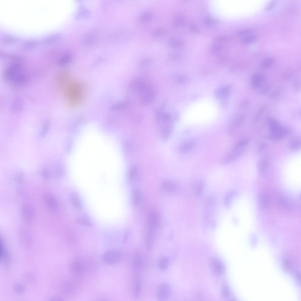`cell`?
<instances>
[{
	"instance_id": "1",
	"label": "cell",
	"mask_w": 301,
	"mask_h": 301,
	"mask_svg": "<svg viewBox=\"0 0 301 301\" xmlns=\"http://www.w3.org/2000/svg\"><path fill=\"white\" fill-rule=\"evenodd\" d=\"M60 87L70 106H76L82 101L84 96L85 87L82 83L75 81L73 77L66 81Z\"/></svg>"
},
{
	"instance_id": "2",
	"label": "cell",
	"mask_w": 301,
	"mask_h": 301,
	"mask_svg": "<svg viewBox=\"0 0 301 301\" xmlns=\"http://www.w3.org/2000/svg\"><path fill=\"white\" fill-rule=\"evenodd\" d=\"M160 223V217L155 211H151L148 213L147 220V230L146 242L147 248H151L153 243L155 233L158 228Z\"/></svg>"
},
{
	"instance_id": "3",
	"label": "cell",
	"mask_w": 301,
	"mask_h": 301,
	"mask_svg": "<svg viewBox=\"0 0 301 301\" xmlns=\"http://www.w3.org/2000/svg\"><path fill=\"white\" fill-rule=\"evenodd\" d=\"M268 122L270 132V137L271 139L274 141L281 140L288 133L287 129L275 119L269 118Z\"/></svg>"
},
{
	"instance_id": "4",
	"label": "cell",
	"mask_w": 301,
	"mask_h": 301,
	"mask_svg": "<svg viewBox=\"0 0 301 301\" xmlns=\"http://www.w3.org/2000/svg\"><path fill=\"white\" fill-rule=\"evenodd\" d=\"M136 93L139 102L143 105H148L153 101L155 97V91L151 86L148 83Z\"/></svg>"
},
{
	"instance_id": "5",
	"label": "cell",
	"mask_w": 301,
	"mask_h": 301,
	"mask_svg": "<svg viewBox=\"0 0 301 301\" xmlns=\"http://www.w3.org/2000/svg\"><path fill=\"white\" fill-rule=\"evenodd\" d=\"M122 257L121 252L118 250L111 249L104 253L103 259L104 262L109 265H113L119 262Z\"/></svg>"
},
{
	"instance_id": "6",
	"label": "cell",
	"mask_w": 301,
	"mask_h": 301,
	"mask_svg": "<svg viewBox=\"0 0 301 301\" xmlns=\"http://www.w3.org/2000/svg\"><path fill=\"white\" fill-rule=\"evenodd\" d=\"M70 270L72 274L76 277H80L83 275L87 270L85 262L81 260H76L70 265Z\"/></svg>"
},
{
	"instance_id": "7",
	"label": "cell",
	"mask_w": 301,
	"mask_h": 301,
	"mask_svg": "<svg viewBox=\"0 0 301 301\" xmlns=\"http://www.w3.org/2000/svg\"><path fill=\"white\" fill-rule=\"evenodd\" d=\"M171 292L170 286L167 283H163L158 286L156 294L157 297L160 300L165 301L169 298Z\"/></svg>"
},
{
	"instance_id": "8",
	"label": "cell",
	"mask_w": 301,
	"mask_h": 301,
	"mask_svg": "<svg viewBox=\"0 0 301 301\" xmlns=\"http://www.w3.org/2000/svg\"><path fill=\"white\" fill-rule=\"evenodd\" d=\"M242 148H233V150L227 154L223 158L221 161L222 164H228L232 162L243 153Z\"/></svg>"
},
{
	"instance_id": "9",
	"label": "cell",
	"mask_w": 301,
	"mask_h": 301,
	"mask_svg": "<svg viewBox=\"0 0 301 301\" xmlns=\"http://www.w3.org/2000/svg\"><path fill=\"white\" fill-rule=\"evenodd\" d=\"M21 215L23 219L27 222L32 221L34 216V212L32 207L29 204H25L21 208Z\"/></svg>"
},
{
	"instance_id": "10",
	"label": "cell",
	"mask_w": 301,
	"mask_h": 301,
	"mask_svg": "<svg viewBox=\"0 0 301 301\" xmlns=\"http://www.w3.org/2000/svg\"><path fill=\"white\" fill-rule=\"evenodd\" d=\"M44 200L45 204L49 210L52 211L57 210L58 207V203L52 194L48 193L44 194Z\"/></svg>"
},
{
	"instance_id": "11",
	"label": "cell",
	"mask_w": 301,
	"mask_h": 301,
	"mask_svg": "<svg viewBox=\"0 0 301 301\" xmlns=\"http://www.w3.org/2000/svg\"><path fill=\"white\" fill-rule=\"evenodd\" d=\"M196 141L194 139L187 140L182 143L179 147L180 152L185 153L191 150L195 146Z\"/></svg>"
},
{
	"instance_id": "12",
	"label": "cell",
	"mask_w": 301,
	"mask_h": 301,
	"mask_svg": "<svg viewBox=\"0 0 301 301\" xmlns=\"http://www.w3.org/2000/svg\"><path fill=\"white\" fill-rule=\"evenodd\" d=\"M76 223L80 225L87 227H92L93 224L90 217L87 215H81L76 218Z\"/></svg>"
},
{
	"instance_id": "13",
	"label": "cell",
	"mask_w": 301,
	"mask_h": 301,
	"mask_svg": "<svg viewBox=\"0 0 301 301\" xmlns=\"http://www.w3.org/2000/svg\"><path fill=\"white\" fill-rule=\"evenodd\" d=\"M141 290V282L140 273H136L133 286V295L135 298H138L140 296Z\"/></svg>"
},
{
	"instance_id": "14",
	"label": "cell",
	"mask_w": 301,
	"mask_h": 301,
	"mask_svg": "<svg viewBox=\"0 0 301 301\" xmlns=\"http://www.w3.org/2000/svg\"><path fill=\"white\" fill-rule=\"evenodd\" d=\"M134 268L136 272L140 273L143 266V258L140 253L135 255L133 260Z\"/></svg>"
},
{
	"instance_id": "15",
	"label": "cell",
	"mask_w": 301,
	"mask_h": 301,
	"mask_svg": "<svg viewBox=\"0 0 301 301\" xmlns=\"http://www.w3.org/2000/svg\"><path fill=\"white\" fill-rule=\"evenodd\" d=\"M70 200L71 205L74 208L78 210L81 209L82 206L80 198L76 193L73 192L71 194Z\"/></svg>"
},
{
	"instance_id": "16",
	"label": "cell",
	"mask_w": 301,
	"mask_h": 301,
	"mask_svg": "<svg viewBox=\"0 0 301 301\" xmlns=\"http://www.w3.org/2000/svg\"><path fill=\"white\" fill-rule=\"evenodd\" d=\"M161 187L164 191L170 193L175 192L179 189V187L176 184L169 181L163 183L161 184Z\"/></svg>"
},
{
	"instance_id": "17",
	"label": "cell",
	"mask_w": 301,
	"mask_h": 301,
	"mask_svg": "<svg viewBox=\"0 0 301 301\" xmlns=\"http://www.w3.org/2000/svg\"><path fill=\"white\" fill-rule=\"evenodd\" d=\"M211 265L213 270L217 273L221 274L224 272V265L219 260L216 259H213L211 262Z\"/></svg>"
},
{
	"instance_id": "18",
	"label": "cell",
	"mask_w": 301,
	"mask_h": 301,
	"mask_svg": "<svg viewBox=\"0 0 301 301\" xmlns=\"http://www.w3.org/2000/svg\"><path fill=\"white\" fill-rule=\"evenodd\" d=\"M183 41L174 36L170 37L168 41V45L170 47L174 48H180L184 45Z\"/></svg>"
},
{
	"instance_id": "19",
	"label": "cell",
	"mask_w": 301,
	"mask_h": 301,
	"mask_svg": "<svg viewBox=\"0 0 301 301\" xmlns=\"http://www.w3.org/2000/svg\"><path fill=\"white\" fill-rule=\"evenodd\" d=\"M263 76L261 74L257 73L254 75L251 79L253 87L256 88L260 86L263 83Z\"/></svg>"
},
{
	"instance_id": "20",
	"label": "cell",
	"mask_w": 301,
	"mask_h": 301,
	"mask_svg": "<svg viewBox=\"0 0 301 301\" xmlns=\"http://www.w3.org/2000/svg\"><path fill=\"white\" fill-rule=\"evenodd\" d=\"M173 22V24L175 26H182L186 24V19L183 15L181 14H178L174 17Z\"/></svg>"
},
{
	"instance_id": "21",
	"label": "cell",
	"mask_w": 301,
	"mask_h": 301,
	"mask_svg": "<svg viewBox=\"0 0 301 301\" xmlns=\"http://www.w3.org/2000/svg\"><path fill=\"white\" fill-rule=\"evenodd\" d=\"M231 87L227 86L223 87L218 89L215 92V95L218 97L221 98L228 97L230 90Z\"/></svg>"
},
{
	"instance_id": "22",
	"label": "cell",
	"mask_w": 301,
	"mask_h": 301,
	"mask_svg": "<svg viewBox=\"0 0 301 301\" xmlns=\"http://www.w3.org/2000/svg\"><path fill=\"white\" fill-rule=\"evenodd\" d=\"M193 188L195 194L197 196H200L202 194L203 192V183L200 180L196 181L193 184Z\"/></svg>"
},
{
	"instance_id": "23",
	"label": "cell",
	"mask_w": 301,
	"mask_h": 301,
	"mask_svg": "<svg viewBox=\"0 0 301 301\" xmlns=\"http://www.w3.org/2000/svg\"><path fill=\"white\" fill-rule=\"evenodd\" d=\"M138 167L134 165L131 167L128 171L127 178L128 181L131 182L135 178L138 172Z\"/></svg>"
},
{
	"instance_id": "24",
	"label": "cell",
	"mask_w": 301,
	"mask_h": 301,
	"mask_svg": "<svg viewBox=\"0 0 301 301\" xmlns=\"http://www.w3.org/2000/svg\"><path fill=\"white\" fill-rule=\"evenodd\" d=\"M267 161L265 158H262L259 160L258 163V168L259 171L261 174H263L267 169Z\"/></svg>"
},
{
	"instance_id": "25",
	"label": "cell",
	"mask_w": 301,
	"mask_h": 301,
	"mask_svg": "<svg viewBox=\"0 0 301 301\" xmlns=\"http://www.w3.org/2000/svg\"><path fill=\"white\" fill-rule=\"evenodd\" d=\"M257 38L258 36L256 35L249 34L243 37L241 39V41L244 44H250L255 41Z\"/></svg>"
},
{
	"instance_id": "26",
	"label": "cell",
	"mask_w": 301,
	"mask_h": 301,
	"mask_svg": "<svg viewBox=\"0 0 301 301\" xmlns=\"http://www.w3.org/2000/svg\"><path fill=\"white\" fill-rule=\"evenodd\" d=\"M169 263V258L167 257H164L161 258L159 261L158 266L160 269L162 271L166 270L168 268Z\"/></svg>"
},
{
	"instance_id": "27",
	"label": "cell",
	"mask_w": 301,
	"mask_h": 301,
	"mask_svg": "<svg viewBox=\"0 0 301 301\" xmlns=\"http://www.w3.org/2000/svg\"><path fill=\"white\" fill-rule=\"evenodd\" d=\"M61 35L59 33L52 34L44 38L43 40L44 43L48 44L53 42L60 38Z\"/></svg>"
},
{
	"instance_id": "28",
	"label": "cell",
	"mask_w": 301,
	"mask_h": 301,
	"mask_svg": "<svg viewBox=\"0 0 301 301\" xmlns=\"http://www.w3.org/2000/svg\"><path fill=\"white\" fill-rule=\"evenodd\" d=\"M167 31L164 29L159 28L154 30L152 32V35L155 37L160 38L165 36Z\"/></svg>"
},
{
	"instance_id": "29",
	"label": "cell",
	"mask_w": 301,
	"mask_h": 301,
	"mask_svg": "<svg viewBox=\"0 0 301 301\" xmlns=\"http://www.w3.org/2000/svg\"><path fill=\"white\" fill-rule=\"evenodd\" d=\"M235 194L234 191H231L226 195L224 199V202L225 205L228 207L230 206L231 200Z\"/></svg>"
},
{
	"instance_id": "30",
	"label": "cell",
	"mask_w": 301,
	"mask_h": 301,
	"mask_svg": "<svg viewBox=\"0 0 301 301\" xmlns=\"http://www.w3.org/2000/svg\"><path fill=\"white\" fill-rule=\"evenodd\" d=\"M132 204L134 207L137 206L140 200V194L137 190H133L132 193Z\"/></svg>"
},
{
	"instance_id": "31",
	"label": "cell",
	"mask_w": 301,
	"mask_h": 301,
	"mask_svg": "<svg viewBox=\"0 0 301 301\" xmlns=\"http://www.w3.org/2000/svg\"><path fill=\"white\" fill-rule=\"evenodd\" d=\"M152 16V14L151 12L146 11L141 15L140 18V21L143 23L147 22L150 20Z\"/></svg>"
},
{
	"instance_id": "32",
	"label": "cell",
	"mask_w": 301,
	"mask_h": 301,
	"mask_svg": "<svg viewBox=\"0 0 301 301\" xmlns=\"http://www.w3.org/2000/svg\"><path fill=\"white\" fill-rule=\"evenodd\" d=\"M173 79L174 81L180 84L185 83L187 81L186 78L185 76L180 74L174 75L173 76Z\"/></svg>"
},
{
	"instance_id": "33",
	"label": "cell",
	"mask_w": 301,
	"mask_h": 301,
	"mask_svg": "<svg viewBox=\"0 0 301 301\" xmlns=\"http://www.w3.org/2000/svg\"><path fill=\"white\" fill-rule=\"evenodd\" d=\"M301 146L300 141L299 140H295L292 141L290 145V149L292 151L299 150Z\"/></svg>"
},
{
	"instance_id": "34",
	"label": "cell",
	"mask_w": 301,
	"mask_h": 301,
	"mask_svg": "<svg viewBox=\"0 0 301 301\" xmlns=\"http://www.w3.org/2000/svg\"><path fill=\"white\" fill-rule=\"evenodd\" d=\"M274 62V59L272 57L266 58L263 61L261 64L262 67L266 68L270 67Z\"/></svg>"
},
{
	"instance_id": "35",
	"label": "cell",
	"mask_w": 301,
	"mask_h": 301,
	"mask_svg": "<svg viewBox=\"0 0 301 301\" xmlns=\"http://www.w3.org/2000/svg\"><path fill=\"white\" fill-rule=\"evenodd\" d=\"M37 44V42L35 40H27L23 43V47L26 49H30L34 47Z\"/></svg>"
},
{
	"instance_id": "36",
	"label": "cell",
	"mask_w": 301,
	"mask_h": 301,
	"mask_svg": "<svg viewBox=\"0 0 301 301\" xmlns=\"http://www.w3.org/2000/svg\"><path fill=\"white\" fill-rule=\"evenodd\" d=\"M17 40V38L13 36L6 35L2 38V41L4 44H9L15 42Z\"/></svg>"
},
{
	"instance_id": "37",
	"label": "cell",
	"mask_w": 301,
	"mask_h": 301,
	"mask_svg": "<svg viewBox=\"0 0 301 301\" xmlns=\"http://www.w3.org/2000/svg\"><path fill=\"white\" fill-rule=\"evenodd\" d=\"M259 202L261 208L262 209H265L267 204V199L266 197L264 195L262 194L260 196Z\"/></svg>"
},
{
	"instance_id": "38",
	"label": "cell",
	"mask_w": 301,
	"mask_h": 301,
	"mask_svg": "<svg viewBox=\"0 0 301 301\" xmlns=\"http://www.w3.org/2000/svg\"><path fill=\"white\" fill-rule=\"evenodd\" d=\"M248 143L247 140L240 141L236 143L234 145L233 148H243L244 146L247 145Z\"/></svg>"
},
{
	"instance_id": "39",
	"label": "cell",
	"mask_w": 301,
	"mask_h": 301,
	"mask_svg": "<svg viewBox=\"0 0 301 301\" xmlns=\"http://www.w3.org/2000/svg\"><path fill=\"white\" fill-rule=\"evenodd\" d=\"M70 55L67 53H66L60 58L59 63L61 65L64 64L70 61Z\"/></svg>"
},
{
	"instance_id": "40",
	"label": "cell",
	"mask_w": 301,
	"mask_h": 301,
	"mask_svg": "<svg viewBox=\"0 0 301 301\" xmlns=\"http://www.w3.org/2000/svg\"><path fill=\"white\" fill-rule=\"evenodd\" d=\"M168 57L170 59L175 61H180L181 59L180 55L175 53H170L168 55Z\"/></svg>"
},
{
	"instance_id": "41",
	"label": "cell",
	"mask_w": 301,
	"mask_h": 301,
	"mask_svg": "<svg viewBox=\"0 0 301 301\" xmlns=\"http://www.w3.org/2000/svg\"><path fill=\"white\" fill-rule=\"evenodd\" d=\"M283 265L284 268L285 270L287 271H290L291 270L292 267V263L291 261L288 259H285L283 262Z\"/></svg>"
},
{
	"instance_id": "42",
	"label": "cell",
	"mask_w": 301,
	"mask_h": 301,
	"mask_svg": "<svg viewBox=\"0 0 301 301\" xmlns=\"http://www.w3.org/2000/svg\"><path fill=\"white\" fill-rule=\"evenodd\" d=\"M254 31V29H247L240 30L238 34L240 35H245L250 34Z\"/></svg>"
},
{
	"instance_id": "43",
	"label": "cell",
	"mask_w": 301,
	"mask_h": 301,
	"mask_svg": "<svg viewBox=\"0 0 301 301\" xmlns=\"http://www.w3.org/2000/svg\"><path fill=\"white\" fill-rule=\"evenodd\" d=\"M221 292L223 296L225 297H228L230 295L229 290L225 285H223L222 287Z\"/></svg>"
},
{
	"instance_id": "44",
	"label": "cell",
	"mask_w": 301,
	"mask_h": 301,
	"mask_svg": "<svg viewBox=\"0 0 301 301\" xmlns=\"http://www.w3.org/2000/svg\"><path fill=\"white\" fill-rule=\"evenodd\" d=\"M277 3L276 0L272 1L265 7V9L267 11H270L273 9Z\"/></svg>"
},
{
	"instance_id": "45",
	"label": "cell",
	"mask_w": 301,
	"mask_h": 301,
	"mask_svg": "<svg viewBox=\"0 0 301 301\" xmlns=\"http://www.w3.org/2000/svg\"><path fill=\"white\" fill-rule=\"evenodd\" d=\"M205 21V23L208 25H213L217 23L216 19L211 17L207 18Z\"/></svg>"
},
{
	"instance_id": "46",
	"label": "cell",
	"mask_w": 301,
	"mask_h": 301,
	"mask_svg": "<svg viewBox=\"0 0 301 301\" xmlns=\"http://www.w3.org/2000/svg\"><path fill=\"white\" fill-rule=\"evenodd\" d=\"M150 59L148 58H144L141 60L139 64L141 66H147L150 63Z\"/></svg>"
},
{
	"instance_id": "47",
	"label": "cell",
	"mask_w": 301,
	"mask_h": 301,
	"mask_svg": "<svg viewBox=\"0 0 301 301\" xmlns=\"http://www.w3.org/2000/svg\"><path fill=\"white\" fill-rule=\"evenodd\" d=\"M222 48V47L221 45L217 44L213 45L212 49L213 52L215 53L220 51Z\"/></svg>"
},
{
	"instance_id": "48",
	"label": "cell",
	"mask_w": 301,
	"mask_h": 301,
	"mask_svg": "<svg viewBox=\"0 0 301 301\" xmlns=\"http://www.w3.org/2000/svg\"><path fill=\"white\" fill-rule=\"evenodd\" d=\"M49 126L48 124L46 123L44 124L43 128L42 130L41 131L40 133V136L43 137L45 136L46 133L48 131V130Z\"/></svg>"
},
{
	"instance_id": "49",
	"label": "cell",
	"mask_w": 301,
	"mask_h": 301,
	"mask_svg": "<svg viewBox=\"0 0 301 301\" xmlns=\"http://www.w3.org/2000/svg\"><path fill=\"white\" fill-rule=\"evenodd\" d=\"M228 39V37L225 36H219L215 37L214 40L217 41H223Z\"/></svg>"
},
{
	"instance_id": "50",
	"label": "cell",
	"mask_w": 301,
	"mask_h": 301,
	"mask_svg": "<svg viewBox=\"0 0 301 301\" xmlns=\"http://www.w3.org/2000/svg\"><path fill=\"white\" fill-rule=\"evenodd\" d=\"M190 28L191 31L193 32L197 33L199 32L198 29L194 24H191Z\"/></svg>"
},
{
	"instance_id": "51",
	"label": "cell",
	"mask_w": 301,
	"mask_h": 301,
	"mask_svg": "<svg viewBox=\"0 0 301 301\" xmlns=\"http://www.w3.org/2000/svg\"><path fill=\"white\" fill-rule=\"evenodd\" d=\"M295 277L297 281L299 282H300V275L298 272H297L295 274Z\"/></svg>"
},
{
	"instance_id": "52",
	"label": "cell",
	"mask_w": 301,
	"mask_h": 301,
	"mask_svg": "<svg viewBox=\"0 0 301 301\" xmlns=\"http://www.w3.org/2000/svg\"><path fill=\"white\" fill-rule=\"evenodd\" d=\"M266 146L265 144H263L261 145L259 149H258L259 151H262L263 149L265 148V147Z\"/></svg>"
}]
</instances>
